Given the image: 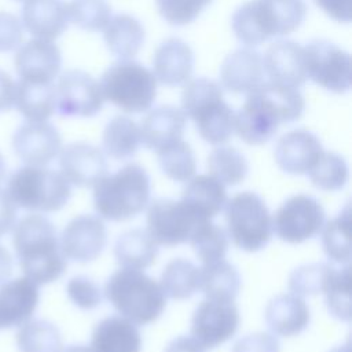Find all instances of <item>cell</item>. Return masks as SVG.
Instances as JSON below:
<instances>
[{"label":"cell","mask_w":352,"mask_h":352,"mask_svg":"<svg viewBox=\"0 0 352 352\" xmlns=\"http://www.w3.org/2000/svg\"><path fill=\"white\" fill-rule=\"evenodd\" d=\"M305 109V100L297 88L263 82L248 94L234 118V129L248 144L270 142L280 124L297 121Z\"/></svg>","instance_id":"cell-1"},{"label":"cell","mask_w":352,"mask_h":352,"mask_svg":"<svg viewBox=\"0 0 352 352\" xmlns=\"http://www.w3.org/2000/svg\"><path fill=\"white\" fill-rule=\"evenodd\" d=\"M12 245L23 275L38 285L59 279L66 271L54 224L41 214H28L14 226Z\"/></svg>","instance_id":"cell-2"},{"label":"cell","mask_w":352,"mask_h":352,"mask_svg":"<svg viewBox=\"0 0 352 352\" xmlns=\"http://www.w3.org/2000/svg\"><path fill=\"white\" fill-rule=\"evenodd\" d=\"M304 0H250L239 6L231 18L235 37L249 47L289 34L304 22Z\"/></svg>","instance_id":"cell-3"},{"label":"cell","mask_w":352,"mask_h":352,"mask_svg":"<svg viewBox=\"0 0 352 352\" xmlns=\"http://www.w3.org/2000/svg\"><path fill=\"white\" fill-rule=\"evenodd\" d=\"M104 294L121 316L136 326L157 320L166 307L161 285L140 270L116 271L104 285Z\"/></svg>","instance_id":"cell-4"},{"label":"cell","mask_w":352,"mask_h":352,"mask_svg":"<svg viewBox=\"0 0 352 352\" xmlns=\"http://www.w3.org/2000/svg\"><path fill=\"white\" fill-rule=\"evenodd\" d=\"M150 199V177L144 168L128 164L103 176L94 186V205L99 217L125 221L143 212Z\"/></svg>","instance_id":"cell-5"},{"label":"cell","mask_w":352,"mask_h":352,"mask_svg":"<svg viewBox=\"0 0 352 352\" xmlns=\"http://www.w3.org/2000/svg\"><path fill=\"white\" fill-rule=\"evenodd\" d=\"M182 111L191 118L199 136L213 146L230 140L234 132V110L223 99V88L213 80H190L182 94Z\"/></svg>","instance_id":"cell-6"},{"label":"cell","mask_w":352,"mask_h":352,"mask_svg":"<svg viewBox=\"0 0 352 352\" xmlns=\"http://www.w3.org/2000/svg\"><path fill=\"white\" fill-rule=\"evenodd\" d=\"M6 191L16 208L44 213L62 209L72 195L70 183L62 173L32 165L16 170Z\"/></svg>","instance_id":"cell-7"},{"label":"cell","mask_w":352,"mask_h":352,"mask_svg":"<svg viewBox=\"0 0 352 352\" xmlns=\"http://www.w3.org/2000/svg\"><path fill=\"white\" fill-rule=\"evenodd\" d=\"M103 98L126 113L150 110L157 96V78L139 62L121 59L100 77Z\"/></svg>","instance_id":"cell-8"},{"label":"cell","mask_w":352,"mask_h":352,"mask_svg":"<svg viewBox=\"0 0 352 352\" xmlns=\"http://www.w3.org/2000/svg\"><path fill=\"white\" fill-rule=\"evenodd\" d=\"M228 236L245 252H258L272 238V217L263 198L252 191L234 195L224 205Z\"/></svg>","instance_id":"cell-9"},{"label":"cell","mask_w":352,"mask_h":352,"mask_svg":"<svg viewBox=\"0 0 352 352\" xmlns=\"http://www.w3.org/2000/svg\"><path fill=\"white\" fill-rule=\"evenodd\" d=\"M324 224V209L320 202L305 194L286 199L275 212L272 231L287 243H302L316 236Z\"/></svg>","instance_id":"cell-10"},{"label":"cell","mask_w":352,"mask_h":352,"mask_svg":"<svg viewBox=\"0 0 352 352\" xmlns=\"http://www.w3.org/2000/svg\"><path fill=\"white\" fill-rule=\"evenodd\" d=\"M147 232L157 245L166 248L190 241L201 220L182 199H154L147 209Z\"/></svg>","instance_id":"cell-11"},{"label":"cell","mask_w":352,"mask_h":352,"mask_svg":"<svg viewBox=\"0 0 352 352\" xmlns=\"http://www.w3.org/2000/svg\"><path fill=\"white\" fill-rule=\"evenodd\" d=\"M307 77L336 94L351 88V56L329 40H312L304 47Z\"/></svg>","instance_id":"cell-12"},{"label":"cell","mask_w":352,"mask_h":352,"mask_svg":"<svg viewBox=\"0 0 352 352\" xmlns=\"http://www.w3.org/2000/svg\"><path fill=\"white\" fill-rule=\"evenodd\" d=\"M55 87V110L63 117H94L104 98L99 82L82 70H67Z\"/></svg>","instance_id":"cell-13"},{"label":"cell","mask_w":352,"mask_h":352,"mask_svg":"<svg viewBox=\"0 0 352 352\" xmlns=\"http://www.w3.org/2000/svg\"><path fill=\"white\" fill-rule=\"evenodd\" d=\"M239 322V309L234 301L206 298L194 311L191 336L205 349H213L234 337Z\"/></svg>","instance_id":"cell-14"},{"label":"cell","mask_w":352,"mask_h":352,"mask_svg":"<svg viewBox=\"0 0 352 352\" xmlns=\"http://www.w3.org/2000/svg\"><path fill=\"white\" fill-rule=\"evenodd\" d=\"M107 231L102 217L80 214L72 219L62 231L59 245L63 256L77 263H89L103 252Z\"/></svg>","instance_id":"cell-15"},{"label":"cell","mask_w":352,"mask_h":352,"mask_svg":"<svg viewBox=\"0 0 352 352\" xmlns=\"http://www.w3.org/2000/svg\"><path fill=\"white\" fill-rule=\"evenodd\" d=\"M15 154L32 166H45L62 148L58 129L47 121H26L12 138Z\"/></svg>","instance_id":"cell-16"},{"label":"cell","mask_w":352,"mask_h":352,"mask_svg":"<svg viewBox=\"0 0 352 352\" xmlns=\"http://www.w3.org/2000/svg\"><path fill=\"white\" fill-rule=\"evenodd\" d=\"M59 166L62 176L77 187H92L107 175L103 151L85 142L70 143L60 148Z\"/></svg>","instance_id":"cell-17"},{"label":"cell","mask_w":352,"mask_h":352,"mask_svg":"<svg viewBox=\"0 0 352 352\" xmlns=\"http://www.w3.org/2000/svg\"><path fill=\"white\" fill-rule=\"evenodd\" d=\"M263 67L274 84L298 89L308 80L304 47L293 40L272 43L264 54Z\"/></svg>","instance_id":"cell-18"},{"label":"cell","mask_w":352,"mask_h":352,"mask_svg":"<svg viewBox=\"0 0 352 352\" xmlns=\"http://www.w3.org/2000/svg\"><path fill=\"white\" fill-rule=\"evenodd\" d=\"M14 63L21 80L50 84L59 74L62 55L52 41L33 38L18 48Z\"/></svg>","instance_id":"cell-19"},{"label":"cell","mask_w":352,"mask_h":352,"mask_svg":"<svg viewBox=\"0 0 352 352\" xmlns=\"http://www.w3.org/2000/svg\"><path fill=\"white\" fill-rule=\"evenodd\" d=\"M323 151L316 135L307 129H293L276 142L274 157L276 165L283 172L304 175L318 162Z\"/></svg>","instance_id":"cell-20"},{"label":"cell","mask_w":352,"mask_h":352,"mask_svg":"<svg viewBox=\"0 0 352 352\" xmlns=\"http://www.w3.org/2000/svg\"><path fill=\"white\" fill-rule=\"evenodd\" d=\"M221 87L234 94H250L264 82L263 56L252 48H239L220 66Z\"/></svg>","instance_id":"cell-21"},{"label":"cell","mask_w":352,"mask_h":352,"mask_svg":"<svg viewBox=\"0 0 352 352\" xmlns=\"http://www.w3.org/2000/svg\"><path fill=\"white\" fill-rule=\"evenodd\" d=\"M22 25L34 38L54 41L69 26L67 4L63 0H25Z\"/></svg>","instance_id":"cell-22"},{"label":"cell","mask_w":352,"mask_h":352,"mask_svg":"<svg viewBox=\"0 0 352 352\" xmlns=\"http://www.w3.org/2000/svg\"><path fill=\"white\" fill-rule=\"evenodd\" d=\"M153 67L155 78L168 87L187 82L194 69V52L177 37L164 40L154 51Z\"/></svg>","instance_id":"cell-23"},{"label":"cell","mask_w":352,"mask_h":352,"mask_svg":"<svg viewBox=\"0 0 352 352\" xmlns=\"http://www.w3.org/2000/svg\"><path fill=\"white\" fill-rule=\"evenodd\" d=\"M38 304V287L26 276L0 286V330L28 322Z\"/></svg>","instance_id":"cell-24"},{"label":"cell","mask_w":352,"mask_h":352,"mask_svg":"<svg viewBox=\"0 0 352 352\" xmlns=\"http://www.w3.org/2000/svg\"><path fill=\"white\" fill-rule=\"evenodd\" d=\"M187 124V117L175 106H160L148 111L142 121L140 138L142 144L158 151L162 147L180 140Z\"/></svg>","instance_id":"cell-25"},{"label":"cell","mask_w":352,"mask_h":352,"mask_svg":"<svg viewBox=\"0 0 352 352\" xmlns=\"http://www.w3.org/2000/svg\"><path fill=\"white\" fill-rule=\"evenodd\" d=\"M311 314L302 297L283 293L272 297L265 307V322L272 334L293 337L309 324Z\"/></svg>","instance_id":"cell-26"},{"label":"cell","mask_w":352,"mask_h":352,"mask_svg":"<svg viewBox=\"0 0 352 352\" xmlns=\"http://www.w3.org/2000/svg\"><path fill=\"white\" fill-rule=\"evenodd\" d=\"M91 348L94 352H140L142 336L131 320L121 315H113L95 326Z\"/></svg>","instance_id":"cell-27"},{"label":"cell","mask_w":352,"mask_h":352,"mask_svg":"<svg viewBox=\"0 0 352 352\" xmlns=\"http://www.w3.org/2000/svg\"><path fill=\"white\" fill-rule=\"evenodd\" d=\"M182 201L204 221L221 212L227 202L226 186L210 175L192 176L186 182Z\"/></svg>","instance_id":"cell-28"},{"label":"cell","mask_w":352,"mask_h":352,"mask_svg":"<svg viewBox=\"0 0 352 352\" xmlns=\"http://www.w3.org/2000/svg\"><path fill=\"white\" fill-rule=\"evenodd\" d=\"M103 38L113 55L120 59H131L144 43V29L136 18L128 14H118L110 18L104 26Z\"/></svg>","instance_id":"cell-29"},{"label":"cell","mask_w":352,"mask_h":352,"mask_svg":"<svg viewBox=\"0 0 352 352\" xmlns=\"http://www.w3.org/2000/svg\"><path fill=\"white\" fill-rule=\"evenodd\" d=\"M114 256L122 268L144 270L158 256V245L147 230L133 228L121 234L114 243Z\"/></svg>","instance_id":"cell-30"},{"label":"cell","mask_w":352,"mask_h":352,"mask_svg":"<svg viewBox=\"0 0 352 352\" xmlns=\"http://www.w3.org/2000/svg\"><path fill=\"white\" fill-rule=\"evenodd\" d=\"M241 289L238 270L226 258L204 264L199 268V286L206 298L235 301Z\"/></svg>","instance_id":"cell-31"},{"label":"cell","mask_w":352,"mask_h":352,"mask_svg":"<svg viewBox=\"0 0 352 352\" xmlns=\"http://www.w3.org/2000/svg\"><path fill=\"white\" fill-rule=\"evenodd\" d=\"M14 106L28 121H47L55 111V87L19 80Z\"/></svg>","instance_id":"cell-32"},{"label":"cell","mask_w":352,"mask_h":352,"mask_svg":"<svg viewBox=\"0 0 352 352\" xmlns=\"http://www.w3.org/2000/svg\"><path fill=\"white\" fill-rule=\"evenodd\" d=\"M104 153L118 161L132 158L140 144V126L129 117L117 116L104 126L102 136Z\"/></svg>","instance_id":"cell-33"},{"label":"cell","mask_w":352,"mask_h":352,"mask_svg":"<svg viewBox=\"0 0 352 352\" xmlns=\"http://www.w3.org/2000/svg\"><path fill=\"white\" fill-rule=\"evenodd\" d=\"M161 287L173 300L190 298L199 286V268L187 258L170 260L161 274Z\"/></svg>","instance_id":"cell-34"},{"label":"cell","mask_w":352,"mask_h":352,"mask_svg":"<svg viewBox=\"0 0 352 352\" xmlns=\"http://www.w3.org/2000/svg\"><path fill=\"white\" fill-rule=\"evenodd\" d=\"M19 352H62L63 342L55 324L43 319L28 320L16 334Z\"/></svg>","instance_id":"cell-35"},{"label":"cell","mask_w":352,"mask_h":352,"mask_svg":"<svg viewBox=\"0 0 352 352\" xmlns=\"http://www.w3.org/2000/svg\"><path fill=\"white\" fill-rule=\"evenodd\" d=\"M208 170L224 186H236L246 179L249 164L236 148L220 146L209 154Z\"/></svg>","instance_id":"cell-36"},{"label":"cell","mask_w":352,"mask_h":352,"mask_svg":"<svg viewBox=\"0 0 352 352\" xmlns=\"http://www.w3.org/2000/svg\"><path fill=\"white\" fill-rule=\"evenodd\" d=\"M351 208L349 204L333 220L323 224L322 246L326 256L338 264H348L351 258Z\"/></svg>","instance_id":"cell-37"},{"label":"cell","mask_w":352,"mask_h":352,"mask_svg":"<svg viewBox=\"0 0 352 352\" xmlns=\"http://www.w3.org/2000/svg\"><path fill=\"white\" fill-rule=\"evenodd\" d=\"M161 170L172 180L186 183L197 170V160L192 148L183 139L176 140L157 151Z\"/></svg>","instance_id":"cell-38"},{"label":"cell","mask_w":352,"mask_h":352,"mask_svg":"<svg viewBox=\"0 0 352 352\" xmlns=\"http://www.w3.org/2000/svg\"><path fill=\"white\" fill-rule=\"evenodd\" d=\"M188 242L204 264L226 258L230 245L228 234L210 220L199 223Z\"/></svg>","instance_id":"cell-39"},{"label":"cell","mask_w":352,"mask_h":352,"mask_svg":"<svg viewBox=\"0 0 352 352\" xmlns=\"http://www.w3.org/2000/svg\"><path fill=\"white\" fill-rule=\"evenodd\" d=\"M311 183L323 191H338L349 179L346 161L337 153L323 151L318 162L307 173Z\"/></svg>","instance_id":"cell-40"},{"label":"cell","mask_w":352,"mask_h":352,"mask_svg":"<svg viewBox=\"0 0 352 352\" xmlns=\"http://www.w3.org/2000/svg\"><path fill=\"white\" fill-rule=\"evenodd\" d=\"M336 267L329 263L305 264L289 275V290L300 297L323 293Z\"/></svg>","instance_id":"cell-41"},{"label":"cell","mask_w":352,"mask_h":352,"mask_svg":"<svg viewBox=\"0 0 352 352\" xmlns=\"http://www.w3.org/2000/svg\"><path fill=\"white\" fill-rule=\"evenodd\" d=\"M323 293L329 312L334 318L348 322L351 319V272L348 264L334 270Z\"/></svg>","instance_id":"cell-42"},{"label":"cell","mask_w":352,"mask_h":352,"mask_svg":"<svg viewBox=\"0 0 352 352\" xmlns=\"http://www.w3.org/2000/svg\"><path fill=\"white\" fill-rule=\"evenodd\" d=\"M67 12L69 21L89 32L102 30L111 18V8L106 0H72Z\"/></svg>","instance_id":"cell-43"},{"label":"cell","mask_w":352,"mask_h":352,"mask_svg":"<svg viewBox=\"0 0 352 352\" xmlns=\"http://www.w3.org/2000/svg\"><path fill=\"white\" fill-rule=\"evenodd\" d=\"M212 0H155L160 15L172 26L194 22Z\"/></svg>","instance_id":"cell-44"},{"label":"cell","mask_w":352,"mask_h":352,"mask_svg":"<svg viewBox=\"0 0 352 352\" xmlns=\"http://www.w3.org/2000/svg\"><path fill=\"white\" fill-rule=\"evenodd\" d=\"M66 293L74 305L85 311L94 309L102 302L99 285L88 276L78 275L72 278L66 286Z\"/></svg>","instance_id":"cell-45"},{"label":"cell","mask_w":352,"mask_h":352,"mask_svg":"<svg viewBox=\"0 0 352 352\" xmlns=\"http://www.w3.org/2000/svg\"><path fill=\"white\" fill-rule=\"evenodd\" d=\"M279 341L272 333L258 331L239 338L231 352H279Z\"/></svg>","instance_id":"cell-46"},{"label":"cell","mask_w":352,"mask_h":352,"mask_svg":"<svg viewBox=\"0 0 352 352\" xmlns=\"http://www.w3.org/2000/svg\"><path fill=\"white\" fill-rule=\"evenodd\" d=\"M22 41V23L10 12L0 11V52H8L19 47Z\"/></svg>","instance_id":"cell-47"},{"label":"cell","mask_w":352,"mask_h":352,"mask_svg":"<svg viewBox=\"0 0 352 352\" xmlns=\"http://www.w3.org/2000/svg\"><path fill=\"white\" fill-rule=\"evenodd\" d=\"M352 0H315L316 6L320 7L330 18L348 23L351 22V6Z\"/></svg>","instance_id":"cell-48"},{"label":"cell","mask_w":352,"mask_h":352,"mask_svg":"<svg viewBox=\"0 0 352 352\" xmlns=\"http://www.w3.org/2000/svg\"><path fill=\"white\" fill-rule=\"evenodd\" d=\"M16 223V206L7 191L0 190V236L14 228Z\"/></svg>","instance_id":"cell-49"},{"label":"cell","mask_w":352,"mask_h":352,"mask_svg":"<svg viewBox=\"0 0 352 352\" xmlns=\"http://www.w3.org/2000/svg\"><path fill=\"white\" fill-rule=\"evenodd\" d=\"M16 82L12 77L0 69V111L10 110L15 103Z\"/></svg>","instance_id":"cell-50"},{"label":"cell","mask_w":352,"mask_h":352,"mask_svg":"<svg viewBox=\"0 0 352 352\" xmlns=\"http://www.w3.org/2000/svg\"><path fill=\"white\" fill-rule=\"evenodd\" d=\"M164 352H205V348L194 337L180 336L173 338Z\"/></svg>","instance_id":"cell-51"},{"label":"cell","mask_w":352,"mask_h":352,"mask_svg":"<svg viewBox=\"0 0 352 352\" xmlns=\"http://www.w3.org/2000/svg\"><path fill=\"white\" fill-rule=\"evenodd\" d=\"M12 272V257L8 250L0 245V283H4Z\"/></svg>","instance_id":"cell-52"},{"label":"cell","mask_w":352,"mask_h":352,"mask_svg":"<svg viewBox=\"0 0 352 352\" xmlns=\"http://www.w3.org/2000/svg\"><path fill=\"white\" fill-rule=\"evenodd\" d=\"M62 352H94V349L89 346H85V345H70L66 349H63Z\"/></svg>","instance_id":"cell-53"},{"label":"cell","mask_w":352,"mask_h":352,"mask_svg":"<svg viewBox=\"0 0 352 352\" xmlns=\"http://www.w3.org/2000/svg\"><path fill=\"white\" fill-rule=\"evenodd\" d=\"M4 172H6V166H4V161H3V158L0 155V183H1L3 177H4Z\"/></svg>","instance_id":"cell-54"},{"label":"cell","mask_w":352,"mask_h":352,"mask_svg":"<svg viewBox=\"0 0 352 352\" xmlns=\"http://www.w3.org/2000/svg\"><path fill=\"white\" fill-rule=\"evenodd\" d=\"M330 352H349V348L346 345H344V346H338V348H336V349H333Z\"/></svg>","instance_id":"cell-55"}]
</instances>
